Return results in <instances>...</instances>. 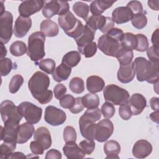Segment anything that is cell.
<instances>
[{
    "label": "cell",
    "instance_id": "6da1fadb",
    "mask_svg": "<svg viewBox=\"0 0 159 159\" xmlns=\"http://www.w3.org/2000/svg\"><path fill=\"white\" fill-rule=\"evenodd\" d=\"M50 83L48 76L40 71L34 73L28 81V88L32 96L42 104L48 103L53 98L52 91L48 89Z\"/></svg>",
    "mask_w": 159,
    "mask_h": 159
},
{
    "label": "cell",
    "instance_id": "7a4b0ae2",
    "mask_svg": "<svg viewBox=\"0 0 159 159\" xmlns=\"http://www.w3.org/2000/svg\"><path fill=\"white\" fill-rule=\"evenodd\" d=\"M134 63L139 81H145L151 84L158 82L159 63H152L142 57L135 58Z\"/></svg>",
    "mask_w": 159,
    "mask_h": 159
},
{
    "label": "cell",
    "instance_id": "3957f363",
    "mask_svg": "<svg viewBox=\"0 0 159 159\" xmlns=\"http://www.w3.org/2000/svg\"><path fill=\"white\" fill-rule=\"evenodd\" d=\"M101 117L99 108L88 109L79 119V127L81 135L86 139L94 140V129L96 122Z\"/></svg>",
    "mask_w": 159,
    "mask_h": 159
},
{
    "label": "cell",
    "instance_id": "277c9868",
    "mask_svg": "<svg viewBox=\"0 0 159 159\" xmlns=\"http://www.w3.org/2000/svg\"><path fill=\"white\" fill-rule=\"evenodd\" d=\"M45 35L39 31L32 33L29 37L27 54L36 64L45 55Z\"/></svg>",
    "mask_w": 159,
    "mask_h": 159
},
{
    "label": "cell",
    "instance_id": "5b68a950",
    "mask_svg": "<svg viewBox=\"0 0 159 159\" xmlns=\"http://www.w3.org/2000/svg\"><path fill=\"white\" fill-rule=\"evenodd\" d=\"M58 22L65 33L74 39H77L83 31L84 25L82 22L70 11L63 15L59 16Z\"/></svg>",
    "mask_w": 159,
    "mask_h": 159
},
{
    "label": "cell",
    "instance_id": "8992f818",
    "mask_svg": "<svg viewBox=\"0 0 159 159\" xmlns=\"http://www.w3.org/2000/svg\"><path fill=\"white\" fill-rule=\"evenodd\" d=\"M103 95L106 102L116 106L125 104L130 99L129 93L126 89L113 84L103 89Z\"/></svg>",
    "mask_w": 159,
    "mask_h": 159
},
{
    "label": "cell",
    "instance_id": "52a82bcc",
    "mask_svg": "<svg viewBox=\"0 0 159 159\" xmlns=\"http://www.w3.org/2000/svg\"><path fill=\"white\" fill-rule=\"evenodd\" d=\"M98 47L106 55L112 57H116L122 47L120 40L107 34H104L98 39Z\"/></svg>",
    "mask_w": 159,
    "mask_h": 159
},
{
    "label": "cell",
    "instance_id": "ba28073f",
    "mask_svg": "<svg viewBox=\"0 0 159 159\" xmlns=\"http://www.w3.org/2000/svg\"><path fill=\"white\" fill-rule=\"evenodd\" d=\"M17 107L20 113L27 122L35 124L40 120L42 114L41 107L28 101L21 102Z\"/></svg>",
    "mask_w": 159,
    "mask_h": 159
},
{
    "label": "cell",
    "instance_id": "9c48e42d",
    "mask_svg": "<svg viewBox=\"0 0 159 159\" xmlns=\"http://www.w3.org/2000/svg\"><path fill=\"white\" fill-rule=\"evenodd\" d=\"M70 6L67 1H45L42 8V14L46 18H51L55 15L61 16L69 11Z\"/></svg>",
    "mask_w": 159,
    "mask_h": 159
},
{
    "label": "cell",
    "instance_id": "30bf717a",
    "mask_svg": "<svg viewBox=\"0 0 159 159\" xmlns=\"http://www.w3.org/2000/svg\"><path fill=\"white\" fill-rule=\"evenodd\" d=\"M1 118L4 123L14 120L18 122L22 119V116L20 113L18 107L10 100L3 101L0 106Z\"/></svg>",
    "mask_w": 159,
    "mask_h": 159
},
{
    "label": "cell",
    "instance_id": "8fae6325",
    "mask_svg": "<svg viewBox=\"0 0 159 159\" xmlns=\"http://www.w3.org/2000/svg\"><path fill=\"white\" fill-rule=\"evenodd\" d=\"M13 16L11 12L5 11L0 15V40L1 42L6 44L11 39L12 29Z\"/></svg>",
    "mask_w": 159,
    "mask_h": 159
},
{
    "label": "cell",
    "instance_id": "7c38bea8",
    "mask_svg": "<svg viewBox=\"0 0 159 159\" xmlns=\"http://www.w3.org/2000/svg\"><path fill=\"white\" fill-rule=\"evenodd\" d=\"M114 132L112 122L107 119H102L96 124L94 129V140L99 142L106 141Z\"/></svg>",
    "mask_w": 159,
    "mask_h": 159
},
{
    "label": "cell",
    "instance_id": "4fadbf2b",
    "mask_svg": "<svg viewBox=\"0 0 159 159\" xmlns=\"http://www.w3.org/2000/svg\"><path fill=\"white\" fill-rule=\"evenodd\" d=\"M66 119L65 112L53 106H48L45 108L44 120L52 126H58L63 124Z\"/></svg>",
    "mask_w": 159,
    "mask_h": 159
},
{
    "label": "cell",
    "instance_id": "5bb4252c",
    "mask_svg": "<svg viewBox=\"0 0 159 159\" xmlns=\"http://www.w3.org/2000/svg\"><path fill=\"white\" fill-rule=\"evenodd\" d=\"M4 127L1 126V140L4 142L17 143V132L19 122L11 120L4 123Z\"/></svg>",
    "mask_w": 159,
    "mask_h": 159
},
{
    "label": "cell",
    "instance_id": "9a60e30c",
    "mask_svg": "<svg viewBox=\"0 0 159 159\" xmlns=\"http://www.w3.org/2000/svg\"><path fill=\"white\" fill-rule=\"evenodd\" d=\"M45 1L42 0H29L22 1L18 7L20 16L29 17L31 15L40 11L43 8Z\"/></svg>",
    "mask_w": 159,
    "mask_h": 159
},
{
    "label": "cell",
    "instance_id": "2e32d148",
    "mask_svg": "<svg viewBox=\"0 0 159 159\" xmlns=\"http://www.w3.org/2000/svg\"><path fill=\"white\" fill-rule=\"evenodd\" d=\"M127 104L129 106L132 114L137 116L140 114L147 106L145 98L140 93H135L130 98Z\"/></svg>",
    "mask_w": 159,
    "mask_h": 159
},
{
    "label": "cell",
    "instance_id": "e0dca14e",
    "mask_svg": "<svg viewBox=\"0 0 159 159\" xmlns=\"http://www.w3.org/2000/svg\"><path fill=\"white\" fill-rule=\"evenodd\" d=\"M32 26L30 17H25L19 16L16 20L14 27V34L18 38L24 37L29 32Z\"/></svg>",
    "mask_w": 159,
    "mask_h": 159
},
{
    "label": "cell",
    "instance_id": "ac0fdd59",
    "mask_svg": "<svg viewBox=\"0 0 159 159\" xmlns=\"http://www.w3.org/2000/svg\"><path fill=\"white\" fill-rule=\"evenodd\" d=\"M152 145L144 139L137 140L133 146L132 154L137 158H144L148 157L152 152Z\"/></svg>",
    "mask_w": 159,
    "mask_h": 159
},
{
    "label": "cell",
    "instance_id": "d6986e66",
    "mask_svg": "<svg viewBox=\"0 0 159 159\" xmlns=\"http://www.w3.org/2000/svg\"><path fill=\"white\" fill-rule=\"evenodd\" d=\"M34 140L39 143L45 150L52 145V137L48 129L45 127H40L34 134Z\"/></svg>",
    "mask_w": 159,
    "mask_h": 159
},
{
    "label": "cell",
    "instance_id": "ffe728a7",
    "mask_svg": "<svg viewBox=\"0 0 159 159\" xmlns=\"http://www.w3.org/2000/svg\"><path fill=\"white\" fill-rule=\"evenodd\" d=\"M135 75L134 63L131 62L127 65H120L117 76L120 82L122 83H129L134 80Z\"/></svg>",
    "mask_w": 159,
    "mask_h": 159
},
{
    "label": "cell",
    "instance_id": "44dd1931",
    "mask_svg": "<svg viewBox=\"0 0 159 159\" xmlns=\"http://www.w3.org/2000/svg\"><path fill=\"white\" fill-rule=\"evenodd\" d=\"M132 16V12L127 6L118 7L112 12V19L117 24H122L129 22L131 20Z\"/></svg>",
    "mask_w": 159,
    "mask_h": 159
},
{
    "label": "cell",
    "instance_id": "7402d4cb",
    "mask_svg": "<svg viewBox=\"0 0 159 159\" xmlns=\"http://www.w3.org/2000/svg\"><path fill=\"white\" fill-rule=\"evenodd\" d=\"M34 134V127L32 124L29 122H25L19 125L17 136V143H26Z\"/></svg>",
    "mask_w": 159,
    "mask_h": 159
},
{
    "label": "cell",
    "instance_id": "603a6c76",
    "mask_svg": "<svg viewBox=\"0 0 159 159\" xmlns=\"http://www.w3.org/2000/svg\"><path fill=\"white\" fill-rule=\"evenodd\" d=\"M63 151L66 157L68 159L83 158L85 157L86 155L76 142L66 143L63 147Z\"/></svg>",
    "mask_w": 159,
    "mask_h": 159
},
{
    "label": "cell",
    "instance_id": "cb8c5ba5",
    "mask_svg": "<svg viewBox=\"0 0 159 159\" xmlns=\"http://www.w3.org/2000/svg\"><path fill=\"white\" fill-rule=\"evenodd\" d=\"M95 32V30L88 27L87 25H85L82 34L77 39H75L77 44L78 48H81L93 42Z\"/></svg>",
    "mask_w": 159,
    "mask_h": 159
},
{
    "label": "cell",
    "instance_id": "d4e9b609",
    "mask_svg": "<svg viewBox=\"0 0 159 159\" xmlns=\"http://www.w3.org/2000/svg\"><path fill=\"white\" fill-rule=\"evenodd\" d=\"M105 86L104 80L96 75L89 76L86 80V88L91 93H96L103 90Z\"/></svg>",
    "mask_w": 159,
    "mask_h": 159
},
{
    "label": "cell",
    "instance_id": "484cf974",
    "mask_svg": "<svg viewBox=\"0 0 159 159\" xmlns=\"http://www.w3.org/2000/svg\"><path fill=\"white\" fill-rule=\"evenodd\" d=\"M114 1L96 0L93 1L89 6V10L93 15H101L106 9L111 7Z\"/></svg>",
    "mask_w": 159,
    "mask_h": 159
},
{
    "label": "cell",
    "instance_id": "4316f807",
    "mask_svg": "<svg viewBox=\"0 0 159 159\" xmlns=\"http://www.w3.org/2000/svg\"><path fill=\"white\" fill-rule=\"evenodd\" d=\"M107 19V17L102 15H93L88 17L85 20L86 25L95 31L99 29L102 32L106 24Z\"/></svg>",
    "mask_w": 159,
    "mask_h": 159
},
{
    "label": "cell",
    "instance_id": "83f0119b",
    "mask_svg": "<svg viewBox=\"0 0 159 159\" xmlns=\"http://www.w3.org/2000/svg\"><path fill=\"white\" fill-rule=\"evenodd\" d=\"M40 28L41 32L48 37H55L59 32L58 25L50 19L43 20L40 24Z\"/></svg>",
    "mask_w": 159,
    "mask_h": 159
},
{
    "label": "cell",
    "instance_id": "f1b7e54d",
    "mask_svg": "<svg viewBox=\"0 0 159 159\" xmlns=\"http://www.w3.org/2000/svg\"><path fill=\"white\" fill-rule=\"evenodd\" d=\"M104 152L107 155L106 157V159L119 158L118 154L120 152V146L117 141L111 140L104 144Z\"/></svg>",
    "mask_w": 159,
    "mask_h": 159
},
{
    "label": "cell",
    "instance_id": "f546056e",
    "mask_svg": "<svg viewBox=\"0 0 159 159\" xmlns=\"http://www.w3.org/2000/svg\"><path fill=\"white\" fill-rule=\"evenodd\" d=\"M71 73V68L61 63L55 68L52 75L55 81L61 82L62 81L66 80L70 76Z\"/></svg>",
    "mask_w": 159,
    "mask_h": 159
},
{
    "label": "cell",
    "instance_id": "4dcf8cb0",
    "mask_svg": "<svg viewBox=\"0 0 159 159\" xmlns=\"http://www.w3.org/2000/svg\"><path fill=\"white\" fill-rule=\"evenodd\" d=\"M81 61V55L78 51H70L66 53L62 58L61 63L70 68L76 66Z\"/></svg>",
    "mask_w": 159,
    "mask_h": 159
},
{
    "label": "cell",
    "instance_id": "1f68e13d",
    "mask_svg": "<svg viewBox=\"0 0 159 159\" xmlns=\"http://www.w3.org/2000/svg\"><path fill=\"white\" fill-rule=\"evenodd\" d=\"M137 38L136 35L131 32H126L123 34L121 40V45L127 50H135L137 46Z\"/></svg>",
    "mask_w": 159,
    "mask_h": 159
},
{
    "label": "cell",
    "instance_id": "d6a6232c",
    "mask_svg": "<svg viewBox=\"0 0 159 159\" xmlns=\"http://www.w3.org/2000/svg\"><path fill=\"white\" fill-rule=\"evenodd\" d=\"M82 102L87 109L97 108L99 105V98L95 93H88L81 97Z\"/></svg>",
    "mask_w": 159,
    "mask_h": 159
},
{
    "label": "cell",
    "instance_id": "836d02e7",
    "mask_svg": "<svg viewBox=\"0 0 159 159\" xmlns=\"http://www.w3.org/2000/svg\"><path fill=\"white\" fill-rule=\"evenodd\" d=\"M134 57L133 51L125 49L123 47L118 52L116 58L117 59L120 65H127L132 62Z\"/></svg>",
    "mask_w": 159,
    "mask_h": 159
},
{
    "label": "cell",
    "instance_id": "e575fe53",
    "mask_svg": "<svg viewBox=\"0 0 159 159\" xmlns=\"http://www.w3.org/2000/svg\"><path fill=\"white\" fill-rule=\"evenodd\" d=\"M73 10L76 15L83 19L84 20L88 19L89 12V7L86 3L81 1L76 2L73 6Z\"/></svg>",
    "mask_w": 159,
    "mask_h": 159
},
{
    "label": "cell",
    "instance_id": "d590c367",
    "mask_svg": "<svg viewBox=\"0 0 159 159\" xmlns=\"http://www.w3.org/2000/svg\"><path fill=\"white\" fill-rule=\"evenodd\" d=\"M10 53L15 57H20L24 55L27 50L26 44L22 42L17 40L13 42L9 47Z\"/></svg>",
    "mask_w": 159,
    "mask_h": 159
},
{
    "label": "cell",
    "instance_id": "8d00e7d4",
    "mask_svg": "<svg viewBox=\"0 0 159 159\" xmlns=\"http://www.w3.org/2000/svg\"><path fill=\"white\" fill-rule=\"evenodd\" d=\"M69 88L72 92L76 94H81L84 91V81L80 77H74L70 81Z\"/></svg>",
    "mask_w": 159,
    "mask_h": 159
},
{
    "label": "cell",
    "instance_id": "74e56055",
    "mask_svg": "<svg viewBox=\"0 0 159 159\" xmlns=\"http://www.w3.org/2000/svg\"><path fill=\"white\" fill-rule=\"evenodd\" d=\"M40 70L45 71L47 74H52L55 70V61L52 58H46L40 60L37 63Z\"/></svg>",
    "mask_w": 159,
    "mask_h": 159
},
{
    "label": "cell",
    "instance_id": "f35d334b",
    "mask_svg": "<svg viewBox=\"0 0 159 159\" xmlns=\"http://www.w3.org/2000/svg\"><path fill=\"white\" fill-rule=\"evenodd\" d=\"M130 20L132 25L137 29H142L147 24V18L144 13L133 15Z\"/></svg>",
    "mask_w": 159,
    "mask_h": 159
},
{
    "label": "cell",
    "instance_id": "ab89813d",
    "mask_svg": "<svg viewBox=\"0 0 159 159\" xmlns=\"http://www.w3.org/2000/svg\"><path fill=\"white\" fill-rule=\"evenodd\" d=\"M24 83V78L20 75H14L9 83V91L12 94H15L17 93L20 88L22 86Z\"/></svg>",
    "mask_w": 159,
    "mask_h": 159
},
{
    "label": "cell",
    "instance_id": "60d3db41",
    "mask_svg": "<svg viewBox=\"0 0 159 159\" xmlns=\"http://www.w3.org/2000/svg\"><path fill=\"white\" fill-rule=\"evenodd\" d=\"M78 50L86 58H91L93 57L97 52V44L95 42H92L81 48H78Z\"/></svg>",
    "mask_w": 159,
    "mask_h": 159
},
{
    "label": "cell",
    "instance_id": "b9f144b4",
    "mask_svg": "<svg viewBox=\"0 0 159 159\" xmlns=\"http://www.w3.org/2000/svg\"><path fill=\"white\" fill-rule=\"evenodd\" d=\"M1 75L2 76L8 75L13 68L12 60L9 58H3L0 60Z\"/></svg>",
    "mask_w": 159,
    "mask_h": 159
},
{
    "label": "cell",
    "instance_id": "7bdbcfd3",
    "mask_svg": "<svg viewBox=\"0 0 159 159\" xmlns=\"http://www.w3.org/2000/svg\"><path fill=\"white\" fill-rule=\"evenodd\" d=\"M79 147L85 154L89 155L94 150L95 143L93 140L86 139L80 142Z\"/></svg>",
    "mask_w": 159,
    "mask_h": 159
},
{
    "label": "cell",
    "instance_id": "ee69618b",
    "mask_svg": "<svg viewBox=\"0 0 159 159\" xmlns=\"http://www.w3.org/2000/svg\"><path fill=\"white\" fill-rule=\"evenodd\" d=\"M16 143L4 142L1 145V158H7L11 153L16 149Z\"/></svg>",
    "mask_w": 159,
    "mask_h": 159
},
{
    "label": "cell",
    "instance_id": "f6af8a7d",
    "mask_svg": "<svg viewBox=\"0 0 159 159\" xmlns=\"http://www.w3.org/2000/svg\"><path fill=\"white\" fill-rule=\"evenodd\" d=\"M76 132L72 126H66L63 130V139L65 143L76 142Z\"/></svg>",
    "mask_w": 159,
    "mask_h": 159
},
{
    "label": "cell",
    "instance_id": "bcb514c9",
    "mask_svg": "<svg viewBox=\"0 0 159 159\" xmlns=\"http://www.w3.org/2000/svg\"><path fill=\"white\" fill-rule=\"evenodd\" d=\"M137 38V46L136 48V50L139 52H145L146 51L148 48V41L147 39V37L142 34H136Z\"/></svg>",
    "mask_w": 159,
    "mask_h": 159
},
{
    "label": "cell",
    "instance_id": "7dc6e473",
    "mask_svg": "<svg viewBox=\"0 0 159 159\" xmlns=\"http://www.w3.org/2000/svg\"><path fill=\"white\" fill-rule=\"evenodd\" d=\"M101 112L106 119H111L115 113V107L110 102H104L101 107Z\"/></svg>",
    "mask_w": 159,
    "mask_h": 159
},
{
    "label": "cell",
    "instance_id": "c3c4849f",
    "mask_svg": "<svg viewBox=\"0 0 159 159\" xmlns=\"http://www.w3.org/2000/svg\"><path fill=\"white\" fill-rule=\"evenodd\" d=\"M147 51V55L150 61L152 63H159V58H158V46L152 45L150 47L148 48Z\"/></svg>",
    "mask_w": 159,
    "mask_h": 159
},
{
    "label": "cell",
    "instance_id": "681fc988",
    "mask_svg": "<svg viewBox=\"0 0 159 159\" xmlns=\"http://www.w3.org/2000/svg\"><path fill=\"white\" fill-rule=\"evenodd\" d=\"M75 102V98L70 94H65L60 99V106L65 109H70Z\"/></svg>",
    "mask_w": 159,
    "mask_h": 159
},
{
    "label": "cell",
    "instance_id": "f907efd6",
    "mask_svg": "<svg viewBox=\"0 0 159 159\" xmlns=\"http://www.w3.org/2000/svg\"><path fill=\"white\" fill-rule=\"evenodd\" d=\"M133 13V15L144 13L142 3L138 1H130L126 6Z\"/></svg>",
    "mask_w": 159,
    "mask_h": 159
},
{
    "label": "cell",
    "instance_id": "816d5d0a",
    "mask_svg": "<svg viewBox=\"0 0 159 159\" xmlns=\"http://www.w3.org/2000/svg\"><path fill=\"white\" fill-rule=\"evenodd\" d=\"M119 114L120 117L123 120H129L131 117L132 114L127 102L120 105L119 109Z\"/></svg>",
    "mask_w": 159,
    "mask_h": 159
},
{
    "label": "cell",
    "instance_id": "f5cc1de1",
    "mask_svg": "<svg viewBox=\"0 0 159 159\" xmlns=\"http://www.w3.org/2000/svg\"><path fill=\"white\" fill-rule=\"evenodd\" d=\"M66 86L61 84V83H58L57 84L53 89V93H54V95L55 97L57 99H59L62 98L65 93H66Z\"/></svg>",
    "mask_w": 159,
    "mask_h": 159
},
{
    "label": "cell",
    "instance_id": "db71d44e",
    "mask_svg": "<svg viewBox=\"0 0 159 159\" xmlns=\"http://www.w3.org/2000/svg\"><path fill=\"white\" fill-rule=\"evenodd\" d=\"M84 106L82 102L81 97H78L75 98V102L73 107L69 110L73 114H78L81 112L84 109Z\"/></svg>",
    "mask_w": 159,
    "mask_h": 159
},
{
    "label": "cell",
    "instance_id": "11a10c76",
    "mask_svg": "<svg viewBox=\"0 0 159 159\" xmlns=\"http://www.w3.org/2000/svg\"><path fill=\"white\" fill-rule=\"evenodd\" d=\"M30 148L31 152L35 155H42L45 150L43 147L35 140L32 141L30 142Z\"/></svg>",
    "mask_w": 159,
    "mask_h": 159
},
{
    "label": "cell",
    "instance_id": "9f6ffc18",
    "mask_svg": "<svg viewBox=\"0 0 159 159\" xmlns=\"http://www.w3.org/2000/svg\"><path fill=\"white\" fill-rule=\"evenodd\" d=\"M46 159H60L61 158V153L55 149H51L46 153Z\"/></svg>",
    "mask_w": 159,
    "mask_h": 159
},
{
    "label": "cell",
    "instance_id": "6f0895ef",
    "mask_svg": "<svg viewBox=\"0 0 159 159\" xmlns=\"http://www.w3.org/2000/svg\"><path fill=\"white\" fill-rule=\"evenodd\" d=\"M150 104L151 108L154 111H158L159 106H158V98L157 97H153L150 100Z\"/></svg>",
    "mask_w": 159,
    "mask_h": 159
},
{
    "label": "cell",
    "instance_id": "680465c9",
    "mask_svg": "<svg viewBox=\"0 0 159 159\" xmlns=\"http://www.w3.org/2000/svg\"><path fill=\"white\" fill-rule=\"evenodd\" d=\"M152 42L153 45L158 46V29H157L152 35Z\"/></svg>",
    "mask_w": 159,
    "mask_h": 159
},
{
    "label": "cell",
    "instance_id": "91938a15",
    "mask_svg": "<svg viewBox=\"0 0 159 159\" xmlns=\"http://www.w3.org/2000/svg\"><path fill=\"white\" fill-rule=\"evenodd\" d=\"M147 3H148V6L150 8H151L152 9L155 10V11H158L159 1L158 0H157V1L150 0V1H148L147 2Z\"/></svg>",
    "mask_w": 159,
    "mask_h": 159
},
{
    "label": "cell",
    "instance_id": "94428289",
    "mask_svg": "<svg viewBox=\"0 0 159 159\" xmlns=\"http://www.w3.org/2000/svg\"><path fill=\"white\" fill-rule=\"evenodd\" d=\"M25 158V156L22 152H16L11 153L7 158Z\"/></svg>",
    "mask_w": 159,
    "mask_h": 159
},
{
    "label": "cell",
    "instance_id": "6125c7cd",
    "mask_svg": "<svg viewBox=\"0 0 159 159\" xmlns=\"http://www.w3.org/2000/svg\"><path fill=\"white\" fill-rule=\"evenodd\" d=\"M158 114H159V111H155L153 112H152L150 114V119L153 122L158 124Z\"/></svg>",
    "mask_w": 159,
    "mask_h": 159
},
{
    "label": "cell",
    "instance_id": "be15d7a7",
    "mask_svg": "<svg viewBox=\"0 0 159 159\" xmlns=\"http://www.w3.org/2000/svg\"><path fill=\"white\" fill-rule=\"evenodd\" d=\"M7 55V50L6 47L4 45V43L1 42V59L5 58V56Z\"/></svg>",
    "mask_w": 159,
    "mask_h": 159
},
{
    "label": "cell",
    "instance_id": "e7e4bbea",
    "mask_svg": "<svg viewBox=\"0 0 159 159\" xmlns=\"http://www.w3.org/2000/svg\"><path fill=\"white\" fill-rule=\"evenodd\" d=\"M5 7L4 6V2L2 1H0V15L3 14L5 12Z\"/></svg>",
    "mask_w": 159,
    "mask_h": 159
}]
</instances>
